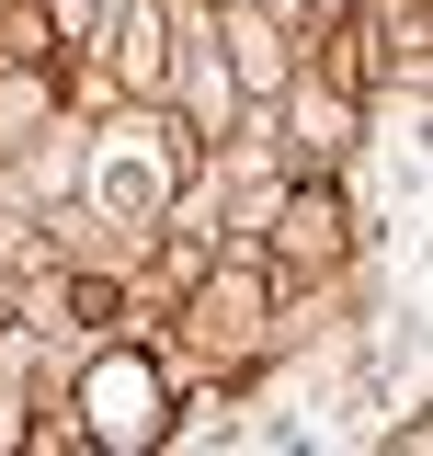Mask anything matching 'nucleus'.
I'll return each instance as SVG.
<instances>
[{"instance_id":"f257e3e1","label":"nucleus","mask_w":433,"mask_h":456,"mask_svg":"<svg viewBox=\"0 0 433 456\" xmlns=\"http://www.w3.org/2000/svg\"><path fill=\"white\" fill-rule=\"evenodd\" d=\"M274 308H285V274L263 263V240H228L216 263H194V274H183L171 331H183V354H206V365H228V377H240V365H263L274 331H285Z\"/></svg>"},{"instance_id":"f03ea898","label":"nucleus","mask_w":433,"mask_h":456,"mask_svg":"<svg viewBox=\"0 0 433 456\" xmlns=\"http://www.w3.org/2000/svg\"><path fill=\"white\" fill-rule=\"evenodd\" d=\"M69 422H80L92 456H149V445H171V365L149 354V342H103V354L80 365V388H69Z\"/></svg>"},{"instance_id":"7ed1b4c3","label":"nucleus","mask_w":433,"mask_h":456,"mask_svg":"<svg viewBox=\"0 0 433 456\" xmlns=\"http://www.w3.org/2000/svg\"><path fill=\"white\" fill-rule=\"evenodd\" d=\"M263 263H274V274H308V285L354 263V206H342L331 171H285V183H274V206H263Z\"/></svg>"},{"instance_id":"20e7f679","label":"nucleus","mask_w":433,"mask_h":456,"mask_svg":"<svg viewBox=\"0 0 433 456\" xmlns=\"http://www.w3.org/2000/svg\"><path fill=\"white\" fill-rule=\"evenodd\" d=\"M183 12L171 0H103L92 12V57H103V80L126 103H171V80H183Z\"/></svg>"},{"instance_id":"39448f33","label":"nucleus","mask_w":433,"mask_h":456,"mask_svg":"<svg viewBox=\"0 0 433 456\" xmlns=\"http://www.w3.org/2000/svg\"><path fill=\"white\" fill-rule=\"evenodd\" d=\"M263 114H274V149H285V171H342V149L365 137V103H354V92H331V80H308V69H297V80H285Z\"/></svg>"},{"instance_id":"423d86ee","label":"nucleus","mask_w":433,"mask_h":456,"mask_svg":"<svg viewBox=\"0 0 433 456\" xmlns=\"http://www.w3.org/2000/svg\"><path fill=\"white\" fill-rule=\"evenodd\" d=\"M216 69H228V92H240V103H274V92H285V80H297V46H308V35H297V23H285V12H263V0H228V12H216Z\"/></svg>"},{"instance_id":"0eeeda50","label":"nucleus","mask_w":433,"mask_h":456,"mask_svg":"<svg viewBox=\"0 0 433 456\" xmlns=\"http://www.w3.org/2000/svg\"><path fill=\"white\" fill-rule=\"evenodd\" d=\"M57 46H69V35H57L46 0H0V80H46Z\"/></svg>"},{"instance_id":"6e6552de","label":"nucleus","mask_w":433,"mask_h":456,"mask_svg":"<svg viewBox=\"0 0 433 456\" xmlns=\"http://www.w3.org/2000/svg\"><path fill=\"white\" fill-rule=\"evenodd\" d=\"M23 445H35V456H80V422H69V411H46V422H23Z\"/></svg>"},{"instance_id":"1a4fd4ad","label":"nucleus","mask_w":433,"mask_h":456,"mask_svg":"<svg viewBox=\"0 0 433 456\" xmlns=\"http://www.w3.org/2000/svg\"><path fill=\"white\" fill-rule=\"evenodd\" d=\"M342 12H365V0H285V23H297V35H320V23H342Z\"/></svg>"},{"instance_id":"9d476101","label":"nucleus","mask_w":433,"mask_h":456,"mask_svg":"<svg viewBox=\"0 0 433 456\" xmlns=\"http://www.w3.org/2000/svg\"><path fill=\"white\" fill-rule=\"evenodd\" d=\"M194 12H228V0H194Z\"/></svg>"}]
</instances>
